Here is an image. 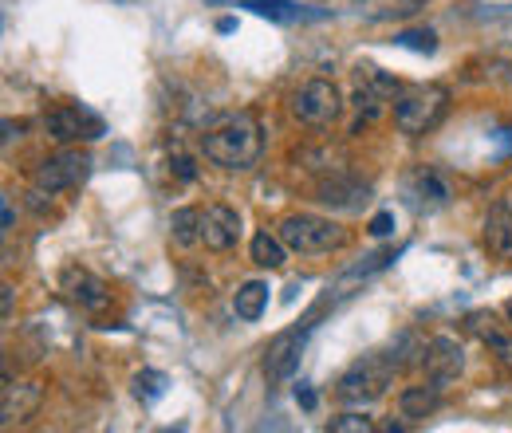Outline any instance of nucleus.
<instances>
[{"label":"nucleus","instance_id":"nucleus-31","mask_svg":"<svg viewBox=\"0 0 512 433\" xmlns=\"http://www.w3.org/2000/svg\"><path fill=\"white\" fill-rule=\"evenodd\" d=\"M505 319H509V327H512V296L505 300Z\"/></svg>","mask_w":512,"mask_h":433},{"label":"nucleus","instance_id":"nucleus-28","mask_svg":"<svg viewBox=\"0 0 512 433\" xmlns=\"http://www.w3.org/2000/svg\"><path fill=\"white\" fill-rule=\"evenodd\" d=\"M0 304H4V319H12V284L0 288Z\"/></svg>","mask_w":512,"mask_h":433},{"label":"nucleus","instance_id":"nucleus-17","mask_svg":"<svg viewBox=\"0 0 512 433\" xmlns=\"http://www.w3.org/2000/svg\"><path fill=\"white\" fill-rule=\"evenodd\" d=\"M249 256H253V264H260V268H280L288 260V245L280 241V233L272 237L268 229H260L253 237V245H249Z\"/></svg>","mask_w":512,"mask_h":433},{"label":"nucleus","instance_id":"nucleus-7","mask_svg":"<svg viewBox=\"0 0 512 433\" xmlns=\"http://www.w3.org/2000/svg\"><path fill=\"white\" fill-rule=\"evenodd\" d=\"M422 367H426V378H430L434 386L446 390L449 382H457L461 371H465V351H461L457 339L434 335V339L426 343V351H422Z\"/></svg>","mask_w":512,"mask_h":433},{"label":"nucleus","instance_id":"nucleus-2","mask_svg":"<svg viewBox=\"0 0 512 433\" xmlns=\"http://www.w3.org/2000/svg\"><path fill=\"white\" fill-rule=\"evenodd\" d=\"M398 359H394V351H375V355H363V359H355L347 371L339 374V382H335V398L343 402V406H371V402H379L386 390L394 386V374H398Z\"/></svg>","mask_w":512,"mask_h":433},{"label":"nucleus","instance_id":"nucleus-20","mask_svg":"<svg viewBox=\"0 0 512 433\" xmlns=\"http://www.w3.org/2000/svg\"><path fill=\"white\" fill-rule=\"evenodd\" d=\"M170 237H174V245L190 248L201 241V209H178L174 217H170Z\"/></svg>","mask_w":512,"mask_h":433},{"label":"nucleus","instance_id":"nucleus-10","mask_svg":"<svg viewBox=\"0 0 512 433\" xmlns=\"http://www.w3.org/2000/svg\"><path fill=\"white\" fill-rule=\"evenodd\" d=\"M60 288H64V296L79 311H91V315H99V311L111 308V288H107L99 276H91L87 268H64V276H60Z\"/></svg>","mask_w":512,"mask_h":433},{"label":"nucleus","instance_id":"nucleus-12","mask_svg":"<svg viewBox=\"0 0 512 433\" xmlns=\"http://www.w3.org/2000/svg\"><path fill=\"white\" fill-rule=\"evenodd\" d=\"M316 201L327 205V209H343V213H359L367 201H371V186L367 182H355V178H323L316 186Z\"/></svg>","mask_w":512,"mask_h":433},{"label":"nucleus","instance_id":"nucleus-13","mask_svg":"<svg viewBox=\"0 0 512 433\" xmlns=\"http://www.w3.org/2000/svg\"><path fill=\"white\" fill-rule=\"evenodd\" d=\"M40 398H44V386L40 382H12L4 374V390H0V418H4V426L32 418L36 406H40Z\"/></svg>","mask_w":512,"mask_h":433},{"label":"nucleus","instance_id":"nucleus-30","mask_svg":"<svg viewBox=\"0 0 512 433\" xmlns=\"http://www.w3.org/2000/svg\"><path fill=\"white\" fill-rule=\"evenodd\" d=\"M0 205H4V233H8V229H12V221H16V213H12V197H4Z\"/></svg>","mask_w":512,"mask_h":433},{"label":"nucleus","instance_id":"nucleus-18","mask_svg":"<svg viewBox=\"0 0 512 433\" xmlns=\"http://www.w3.org/2000/svg\"><path fill=\"white\" fill-rule=\"evenodd\" d=\"M414 193L430 205V209H438V205H446L449 201V186L446 178L438 174V170H430V166H422L418 174H414Z\"/></svg>","mask_w":512,"mask_h":433},{"label":"nucleus","instance_id":"nucleus-29","mask_svg":"<svg viewBox=\"0 0 512 433\" xmlns=\"http://www.w3.org/2000/svg\"><path fill=\"white\" fill-rule=\"evenodd\" d=\"M20 130H24V123H12V119H4V142L20 138Z\"/></svg>","mask_w":512,"mask_h":433},{"label":"nucleus","instance_id":"nucleus-27","mask_svg":"<svg viewBox=\"0 0 512 433\" xmlns=\"http://www.w3.org/2000/svg\"><path fill=\"white\" fill-rule=\"evenodd\" d=\"M296 402H300L304 410H316V390H312L308 382H300V386H296Z\"/></svg>","mask_w":512,"mask_h":433},{"label":"nucleus","instance_id":"nucleus-4","mask_svg":"<svg viewBox=\"0 0 512 433\" xmlns=\"http://www.w3.org/2000/svg\"><path fill=\"white\" fill-rule=\"evenodd\" d=\"M276 233L288 245V252H300V256H320V252H335L347 245V229L316 213H288L276 225Z\"/></svg>","mask_w":512,"mask_h":433},{"label":"nucleus","instance_id":"nucleus-9","mask_svg":"<svg viewBox=\"0 0 512 433\" xmlns=\"http://www.w3.org/2000/svg\"><path fill=\"white\" fill-rule=\"evenodd\" d=\"M44 130H48V138L67 146V142H79V138H103V119L83 111V107H56V111L44 115Z\"/></svg>","mask_w":512,"mask_h":433},{"label":"nucleus","instance_id":"nucleus-14","mask_svg":"<svg viewBox=\"0 0 512 433\" xmlns=\"http://www.w3.org/2000/svg\"><path fill=\"white\" fill-rule=\"evenodd\" d=\"M485 245L497 260L512 264V205L509 201H493L485 213Z\"/></svg>","mask_w":512,"mask_h":433},{"label":"nucleus","instance_id":"nucleus-25","mask_svg":"<svg viewBox=\"0 0 512 433\" xmlns=\"http://www.w3.org/2000/svg\"><path fill=\"white\" fill-rule=\"evenodd\" d=\"M394 229H398V221H394V213H390V209L375 213V217H371V225H367V233H371V237H390Z\"/></svg>","mask_w":512,"mask_h":433},{"label":"nucleus","instance_id":"nucleus-19","mask_svg":"<svg viewBox=\"0 0 512 433\" xmlns=\"http://www.w3.org/2000/svg\"><path fill=\"white\" fill-rule=\"evenodd\" d=\"M241 8H249L256 16H268V20H276V24H296V20H304V8L292 4V0H245Z\"/></svg>","mask_w":512,"mask_h":433},{"label":"nucleus","instance_id":"nucleus-6","mask_svg":"<svg viewBox=\"0 0 512 433\" xmlns=\"http://www.w3.org/2000/svg\"><path fill=\"white\" fill-rule=\"evenodd\" d=\"M343 111L339 87L327 79H308L296 95H292V115L304 126H331Z\"/></svg>","mask_w":512,"mask_h":433},{"label":"nucleus","instance_id":"nucleus-26","mask_svg":"<svg viewBox=\"0 0 512 433\" xmlns=\"http://www.w3.org/2000/svg\"><path fill=\"white\" fill-rule=\"evenodd\" d=\"M170 170H174L182 182H197V166H193V158H186V154H174V158H170Z\"/></svg>","mask_w":512,"mask_h":433},{"label":"nucleus","instance_id":"nucleus-16","mask_svg":"<svg viewBox=\"0 0 512 433\" xmlns=\"http://www.w3.org/2000/svg\"><path fill=\"white\" fill-rule=\"evenodd\" d=\"M268 308V284L264 280H249V284H241L237 288V296H233V311H237V319H245V323H256L260 315Z\"/></svg>","mask_w":512,"mask_h":433},{"label":"nucleus","instance_id":"nucleus-21","mask_svg":"<svg viewBox=\"0 0 512 433\" xmlns=\"http://www.w3.org/2000/svg\"><path fill=\"white\" fill-rule=\"evenodd\" d=\"M477 335H481V343H485V347H489V351H493V355H497V359L512 371V331L493 327V319H489V327H481V323H477Z\"/></svg>","mask_w":512,"mask_h":433},{"label":"nucleus","instance_id":"nucleus-11","mask_svg":"<svg viewBox=\"0 0 512 433\" xmlns=\"http://www.w3.org/2000/svg\"><path fill=\"white\" fill-rule=\"evenodd\" d=\"M241 237V213L229 209V205H209L201 209V245L209 252H229Z\"/></svg>","mask_w":512,"mask_h":433},{"label":"nucleus","instance_id":"nucleus-23","mask_svg":"<svg viewBox=\"0 0 512 433\" xmlns=\"http://www.w3.org/2000/svg\"><path fill=\"white\" fill-rule=\"evenodd\" d=\"M130 386H134V398H138V402H158V398L166 394V374L162 371H138Z\"/></svg>","mask_w":512,"mask_h":433},{"label":"nucleus","instance_id":"nucleus-15","mask_svg":"<svg viewBox=\"0 0 512 433\" xmlns=\"http://www.w3.org/2000/svg\"><path fill=\"white\" fill-rule=\"evenodd\" d=\"M438 406H442V386H434L430 378H426L422 386H406V390L398 394V410H402V418H410V422L430 418Z\"/></svg>","mask_w":512,"mask_h":433},{"label":"nucleus","instance_id":"nucleus-24","mask_svg":"<svg viewBox=\"0 0 512 433\" xmlns=\"http://www.w3.org/2000/svg\"><path fill=\"white\" fill-rule=\"evenodd\" d=\"M327 430L331 433H371L375 430V422L363 418V414H339V418L327 422Z\"/></svg>","mask_w":512,"mask_h":433},{"label":"nucleus","instance_id":"nucleus-8","mask_svg":"<svg viewBox=\"0 0 512 433\" xmlns=\"http://www.w3.org/2000/svg\"><path fill=\"white\" fill-rule=\"evenodd\" d=\"M304 343H308V327H292V331H280L268 347H264V374L272 382H284L292 378L300 367V355H304Z\"/></svg>","mask_w":512,"mask_h":433},{"label":"nucleus","instance_id":"nucleus-1","mask_svg":"<svg viewBox=\"0 0 512 433\" xmlns=\"http://www.w3.org/2000/svg\"><path fill=\"white\" fill-rule=\"evenodd\" d=\"M260 150H264V138L253 115H233L201 134V154L221 170H249L260 158Z\"/></svg>","mask_w":512,"mask_h":433},{"label":"nucleus","instance_id":"nucleus-22","mask_svg":"<svg viewBox=\"0 0 512 433\" xmlns=\"http://www.w3.org/2000/svg\"><path fill=\"white\" fill-rule=\"evenodd\" d=\"M394 44H398V48H410V52H418V56H434V52H438V36H434L430 28H406V32L394 36Z\"/></svg>","mask_w":512,"mask_h":433},{"label":"nucleus","instance_id":"nucleus-3","mask_svg":"<svg viewBox=\"0 0 512 433\" xmlns=\"http://www.w3.org/2000/svg\"><path fill=\"white\" fill-rule=\"evenodd\" d=\"M449 91L442 83H414L394 99V126L402 134H426L446 119Z\"/></svg>","mask_w":512,"mask_h":433},{"label":"nucleus","instance_id":"nucleus-5","mask_svg":"<svg viewBox=\"0 0 512 433\" xmlns=\"http://www.w3.org/2000/svg\"><path fill=\"white\" fill-rule=\"evenodd\" d=\"M91 174V154L87 150H60L52 158H44L32 174V186L44 189V193H67V189H79Z\"/></svg>","mask_w":512,"mask_h":433}]
</instances>
